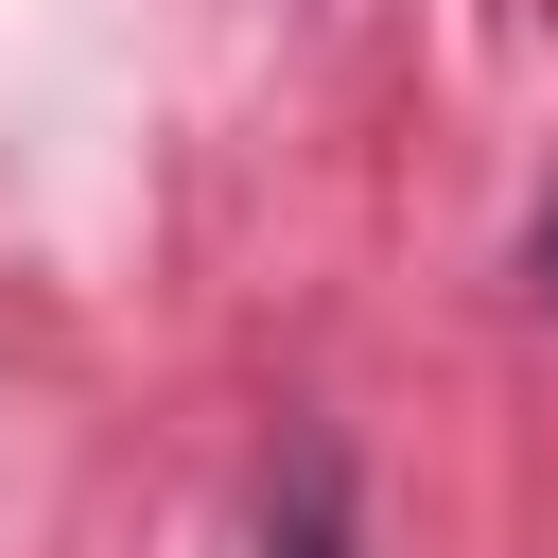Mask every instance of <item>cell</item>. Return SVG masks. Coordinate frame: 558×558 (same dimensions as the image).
I'll return each mask as SVG.
<instances>
[{"label":"cell","instance_id":"1","mask_svg":"<svg viewBox=\"0 0 558 558\" xmlns=\"http://www.w3.org/2000/svg\"><path fill=\"white\" fill-rule=\"evenodd\" d=\"M262 558H366V488H349V436H279V488H262Z\"/></svg>","mask_w":558,"mask_h":558},{"label":"cell","instance_id":"2","mask_svg":"<svg viewBox=\"0 0 558 558\" xmlns=\"http://www.w3.org/2000/svg\"><path fill=\"white\" fill-rule=\"evenodd\" d=\"M541 296H558V209H541Z\"/></svg>","mask_w":558,"mask_h":558}]
</instances>
